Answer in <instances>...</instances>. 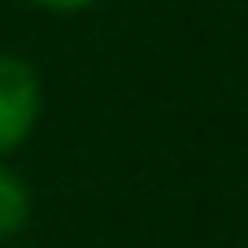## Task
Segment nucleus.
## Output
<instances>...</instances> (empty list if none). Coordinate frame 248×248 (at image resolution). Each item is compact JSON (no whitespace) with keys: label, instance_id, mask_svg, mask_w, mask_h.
Instances as JSON below:
<instances>
[{"label":"nucleus","instance_id":"nucleus-1","mask_svg":"<svg viewBox=\"0 0 248 248\" xmlns=\"http://www.w3.org/2000/svg\"><path fill=\"white\" fill-rule=\"evenodd\" d=\"M44 113V87L26 57L0 52V161L17 153Z\"/></svg>","mask_w":248,"mask_h":248},{"label":"nucleus","instance_id":"nucleus-2","mask_svg":"<svg viewBox=\"0 0 248 248\" xmlns=\"http://www.w3.org/2000/svg\"><path fill=\"white\" fill-rule=\"evenodd\" d=\"M31 209H35V196H31L26 179L0 161V244L13 240L31 222Z\"/></svg>","mask_w":248,"mask_h":248},{"label":"nucleus","instance_id":"nucleus-3","mask_svg":"<svg viewBox=\"0 0 248 248\" xmlns=\"http://www.w3.org/2000/svg\"><path fill=\"white\" fill-rule=\"evenodd\" d=\"M31 4H39V9H52V13H83V9H92L96 0H31Z\"/></svg>","mask_w":248,"mask_h":248}]
</instances>
